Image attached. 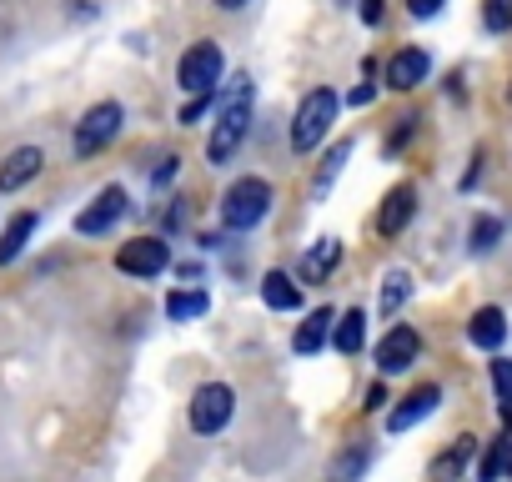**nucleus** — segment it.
I'll list each match as a JSON object with an SVG mask.
<instances>
[{
    "mask_svg": "<svg viewBox=\"0 0 512 482\" xmlns=\"http://www.w3.org/2000/svg\"><path fill=\"white\" fill-rule=\"evenodd\" d=\"M337 111H342V96H337L332 86L307 91L302 106H297V116H292V151H317V146L332 136Z\"/></svg>",
    "mask_w": 512,
    "mask_h": 482,
    "instance_id": "nucleus-1",
    "label": "nucleus"
},
{
    "mask_svg": "<svg viewBox=\"0 0 512 482\" xmlns=\"http://www.w3.org/2000/svg\"><path fill=\"white\" fill-rule=\"evenodd\" d=\"M251 86H246V76H241V86L226 96V111H221V121L211 126V141H206V161L211 166H231V156L241 151V141H246V131H251Z\"/></svg>",
    "mask_w": 512,
    "mask_h": 482,
    "instance_id": "nucleus-2",
    "label": "nucleus"
},
{
    "mask_svg": "<svg viewBox=\"0 0 512 482\" xmlns=\"http://www.w3.org/2000/svg\"><path fill=\"white\" fill-rule=\"evenodd\" d=\"M267 211H272V186H267L262 176H241V181H231L226 196H221V221H226L231 231H251Z\"/></svg>",
    "mask_w": 512,
    "mask_h": 482,
    "instance_id": "nucleus-3",
    "label": "nucleus"
},
{
    "mask_svg": "<svg viewBox=\"0 0 512 482\" xmlns=\"http://www.w3.org/2000/svg\"><path fill=\"white\" fill-rule=\"evenodd\" d=\"M121 126H126V111H121V101H96V106L81 116V126H76V136H71V151L86 161V156L106 151V146L121 136Z\"/></svg>",
    "mask_w": 512,
    "mask_h": 482,
    "instance_id": "nucleus-4",
    "label": "nucleus"
},
{
    "mask_svg": "<svg viewBox=\"0 0 512 482\" xmlns=\"http://www.w3.org/2000/svg\"><path fill=\"white\" fill-rule=\"evenodd\" d=\"M231 412H236V392H231L226 382H201V387L191 392V412H186V422H191V432L216 437V432L231 422Z\"/></svg>",
    "mask_w": 512,
    "mask_h": 482,
    "instance_id": "nucleus-5",
    "label": "nucleus"
},
{
    "mask_svg": "<svg viewBox=\"0 0 512 482\" xmlns=\"http://www.w3.org/2000/svg\"><path fill=\"white\" fill-rule=\"evenodd\" d=\"M176 81H181V91H191V96H216V86H221V46H216V41H196V46L181 56Z\"/></svg>",
    "mask_w": 512,
    "mask_h": 482,
    "instance_id": "nucleus-6",
    "label": "nucleus"
},
{
    "mask_svg": "<svg viewBox=\"0 0 512 482\" xmlns=\"http://www.w3.org/2000/svg\"><path fill=\"white\" fill-rule=\"evenodd\" d=\"M116 267L126 272V277H161L166 267H171V247H166V236H131L126 247L116 252Z\"/></svg>",
    "mask_w": 512,
    "mask_h": 482,
    "instance_id": "nucleus-7",
    "label": "nucleus"
},
{
    "mask_svg": "<svg viewBox=\"0 0 512 482\" xmlns=\"http://www.w3.org/2000/svg\"><path fill=\"white\" fill-rule=\"evenodd\" d=\"M417 352H422V337H417V327H407V322H397L382 342H377V372L382 377H397V372H407L412 362H417Z\"/></svg>",
    "mask_w": 512,
    "mask_h": 482,
    "instance_id": "nucleus-8",
    "label": "nucleus"
},
{
    "mask_svg": "<svg viewBox=\"0 0 512 482\" xmlns=\"http://www.w3.org/2000/svg\"><path fill=\"white\" fill-rule=\"evenodd\" d=\"M126 201H131V196H126L121 186H106V191H101V196H96V201H91V206L76 216V231H81V236H106V231H111V226H116V221L131 211Z\"/></svg>",
    "mask_w": 512,
    "mask_h": 482,
    "instance_id": "nucleus-9",
    "label": "nucleus"
},
{
    "mask_svg": "<svg viewBox=\"0 0 512 482\" xmlns=\"http://www.w3.org/2000/svg\"><path fill=\"white\" fill-rule=\"evenodd\" d=\"M412 216H417V186H392L377 206V236H387V241L402 236L412 226Z\"/></svg>",
    "mask_w": 512,
    "mask_h": 482,
    "instance_id": "nucleus-10",
    "label": "nucleus"
},
{
    "mask_svg": "<svg viewBox=\"0 0 512 482\" xmlns=\"http://www.w3.org/2000/svg\"><path fill=\"white\" fill-rule=\"evenodd\" d=\"M437 402H442V387H437V382L412 387V392L387 412V432H407V427H417L422 417H432V412H437Z\"/></svg>",
    "mask_w": 512,
    "mask_h": 482,
    "instance_id": "nucleus-11",
    "label": "nucleus"
},
{
    "mask_svg": "<svg viewBox=\"0 0 512 482\" xmlns=\"http://www.w3.org/2000/svg\"><path fill=\"white\" fill-rule=\"evenodd\" d=\"M427 76H432V56H427L422 46H407V51H397V56L387 61V86H392V91H417Z\"/></svg>",
    "mask_w": 512,
    "mask_h": 482,
    "instance_id": "nucleus-12",
    "label": "nucleus"
},
{
    "mask_svg": "<svg viewBox=\"0 0 512 482\" xmlns=\"http://www.w3.org/2000/svg\"><path fill=\"white\" fill-rule=\"evenodd\" d=\"M46 166V151L41 146H16L6 161H0V191H21L26 181H36Z\"/></svg>",
    "mask_w": 512,
    "mask_h": 482,
    "instance_id": "nucleus-13",
    "label": "nucleus"
},
{
    "mask_svg": "<svg viewBox=\"0 0 512 482\" xmlns=\"http://www.w3.org/2000/svg\"><path fill=\"white\" fill-rule=\"evenodd\" d=\"M467 342L482 347V352H497L507 342V312L502 307H477L472 322H467Z\"/></svg>",
    "mask_w": 512,
    "mask_h": 482,
    "instance_id": "nucleus-14",
    "label": "nucleus"
},
{
    "mask_svg": "<svg viewBox=\"0 0 512 482\" xmlns=\"http://www.w3.org/2000/svg\"><path fill=\"white\" fill-rule=\"evenodd\" d=\"M332 327H337V312H332V307L307 312V322H302L297 337H292V352H297V357H317V352L332 342Z\"/></svg>",
    "mask_w": 512,
    "mask_h": 482,
    "instance_id": "nucleus-15",
    "label": "nucleus"
},
{
    "mask_svg": "<svg viewBox=\"0 0 512 482\" xmlns=\"http://www.w3.org/2000/svg\"><path fill=\"white\" fill-rule=\"evenodd\" d=\"M477 457V437H457L447 452H437L432 457V467H427V482H457L462 477V467Z\"/></svg>",
    "mask_w": 512,
    "mask_h": 482,
    "instance_id": "nucleus-16",
    "label": "nucleus"
},
{
    "mask_svg": "<svg viewBox=\"0 0 512 482\" xmlns=\"http://www.w3.org/2000/svg\"><path fill=\"white\" fill-rule=\"evenodd\" d=\"M36 211H16L11 221H6V231H0V267H11L21 252H26V241L36 236Z\"/></svg>",
    "mask_w": 512,
    "mask_h": 482,
    "instance_id": "nucleus-17",
    "label": "nucleus"
},
{
    "mask_svg": "<svg viewBox=\"0 0 512 482\" xmlns=\"http://www.w3.org/2000/svg\"><path fill=\"white\" fill-rule=\"evenodd\" d=\"M337 262H342V241L337 236H322L317 247L302 257V282H327L337 272Z\"/></svg>",
    "mask_w": 512,
    "mask_h": 482,
    "instance_id": "nucleus-18",
    "label": "nucleus"
},
{
    "mask_svg": "<svg viewBox=\"0 0 512 482\" xmlns=\"http://www.w3.org/2000/svg\"><path fill=\"white\" fill-rule=\"evenodd\" d=\"M262 302H267L272 312H297V307H302V282L287 277V272H267V277H262Z\"/></svg>",
    "mask_w": 512,
    "mask_h": 482,
    "instance_id": "nucleus-19",
    "label": "nucleus"
},
{
    "mask_svg": "<svg viewBox=\"0 0 512 482\" xmlns=\"http://www.w3.org/2000/svg\"><path fill=\"white\" fill-rule=\"evenodd\" d=\"M332 347H337L342 357H357V352L367 347V317H362V307H352V312L337 317V327H332Z\"/></svg>",
    "mask_w": 512,
    "mask_h": 482,
    "instance_id": "nucleus-20",
    "label": "nucleus"
},
{
    "mask_svg": "<svg viewBox=\"0 0 512 482\" xmlns=\"http://www.w3.org/2000/svg\"><path fill=\"white\" fill-rule=\"evenodd\" d=\"M206 307H211V297L196 287V292H166V317L171 322H196V317H206Z\"/></svg>",
    "mask_w": 512,
    "mask_h": 482,
    "instance_id": "nucleus-21",
    "label": "nucleus"
},
{
    "mask_svg": "<svg viewBox=\"0 0 512 482\" xmlns=\"http://www.w3.org/2000/svg\"><path fill=\"white\" fill-rule=\"evenodd\" d=\"M507 462H512V437L487 442V452H482V462H477V482H502V477H507Z\"/></svg>",
    "mask_w": 512,
    "mask_h": 482,
    "instance_id": "nucleus-22",
    "label": "nucleus"
},
{
    "mask_svg": "<svg viewBox=\"0 0 512 482\" xmlns=\"http://www.w3.org/2000/svg\"><path fill=\"white\" fill-rule=\"evenodd\" d=\"M492 392H497V412L512 422V362L507 357L492 362Z\"/></svg>",
    "mask_w": 512,
    "mask_h": 482,
    "instance_id": "nucleus-23",
    "label": "nucleus"
},
{
    "mask_svg": "<svg viewBox=\"0 0 512 482\" xmlns=\"http://www.w3.org/2000/svg\"><path fill=\"white\" fill-rule=\"evenodd\" d=\"M497 241H502V221H497V216H477V221H472V252L487 257Z\"/></svg>",
    "mask_w": 512,
    "mask_h": 482,
    "instance_id": "nucleus-24",
    "label": "nucleus"
},
{
    "mask_svg": "<svg viewBox=\"0 0 512 482\" xmlns=\"http://www.w3.org/2000/svg\"><path fill=\"white\" fill-rule=\"evenodd\" d=\"M407 297H412V277L407 272H387L382 277V312H397Z\"/></svg>",
    "mask_w": 512,
    "mask_h": 482,
    "instance_id": "nucleus-25",
    "label": "nucleus"
},
{
    "mask_svg": "<svg viewBox=\"0 0 512 482\" xmlns=\"http://www.w3.org/2000/svg\"><path fill=\"white\" fill-rule=\"evenodd\" d=\"M482 26H487L492 36L512 31V0H482Z\"/></svg>",
    "mask_w": 512,
    "mask_h": 482,
    "instance_id": "nucleus-26",
    "label": "nucleus"
},
{
    "mask_svg": "<svg viewBox=\"0 0 512 482\" xmlns=\"http://www.w3.org/2000/svg\"><path fill=\"white\" fill-rule=\"evenodd\" d=\"M347 156H352V141H337V146L327 151V166H322V176H317V191H327V186L337 181V171L347 166Z\"/></svg>",
    "mask_w": 512,
    "mask_h": 482,
    "instance_id": "nucleus-27",
    "label": "nucleus"
},
{
    "mask_svg": "<svg viewBox=\"0 0 512 482\" xmlns=\"http://www.w3.org/2000/svg\"><path fill=\"white\" fill-rule=\"evenodd\" d=\"M412 131H417V116H402V126H392V136H387V146H382V151H387V156H397V151L412 141Z\"/></svg>",
    "mask_w": 512,
    "mask_h": 482,
    "instance_id": "nucleus-28",
    "label": "nucleus"
},
{
    "mask_svg": "<svg viewBox=\"0 0 512 482\" xmlns=\"http://www.w3.org/2000/svg\"><path fill=\"white\" fill-rule=\"evenodd\" d=\"M362 467H367V447H352V452H347V457L337 462V482H352V477H357Z\"/></svg>",
    "mask_w": 512,
    "mask_h": 482,
    "instance_id": "nucleus-29",
    "label": "nucleus"
},
{
    "mask_svg": "<svg viewBox=\"0 0 512 482\" xmlns=\"http://www.w3.org/2000/svg\"><path fill=\"white\" fill-rule=\"evenodd\" d=\"M211 101H216V96H196V101L181 111V126H201V116L211 111Z\"/></svg>",
    "mask_w": 512,
    "mask_h": 482,
    "instance_id": "nucleus-30",
    "label": "nucleus"
},
{
    "mask_svg": "<svg viewBox=\"0 0 512 482\" xmlns=\"http://www.w3.org/2000/svg\"><path fill=\"white\" fill-rule=\"evenodd\" d=\"M442 6H447V0H407V11H412L417 21H432V16H442Z\"/></svg>",
    "mask_w": 512,
    "mask_h": 482,
    "instance_id": "nucleus-31",
    "label": "nucleus"
},
{
    "mask_svg": "<svg viewBox=\"0 0 512 482\" xmlns=\"http://www.w3.org/2000/svg\"><path fill=\"white\" fill-rule=\"evenodd\" d=\"M347 101H352V106H357V111H362V106H372V101H377V86H372V81H357V86H352V96H347Z\"/></svg>",
    "mask_w": 512,
    "mask_h": 482,
    "instance_id": "nucleus-32",
    "label": "nucleus"
},
{
    "mask_svg": "<svg viewBox=\"0 0 512 482\" xmlns=\"http://www.w3.org/2000/svg\"><path fill=\"white\" fill-rule=\"evenodd\" d=\"M387 402H392V397H387V387H382V382H372V387H367V402H362V407H367V412H382Z\"/></svg>",
    "mask_w": 512,
    "mask_h": 482,
    "instance_id": "nucleus-33",
    "label": "nucleus"
},
{
    "mask_svg": "<svg viewBox=\"0 0 512 482\" xmlns=\"http://www.w3.org/2000/svg\"><path fill=\"white\" fill-rule=\"evenodd\" d=\"M382 16H387L382 0H362V21H367V26H382Z\"/></svg>",
    "mask_w": 512,
    "mask_h": 482,
    "instance_id": "nucleus-34",
    "label": "nucleus"
},
{
    "mask_svg": "<svg viewBox=\"0 0 512 482\" xmlns=\"http://www.w3.org/2000/svg\"><path fill=\"white\" fill-rule=\"evenodd\" d=\"M171 176H176V156H166V161H161V166L151 171V181H156V186H166Z\"/></svg>",
    "mask_w": 512,
    "mask_h": 482,
    "instance_id": "nucleus-35",
    "label": "nucleus"
},
{
    "mask_svg": "<svg viewBox=\"0 0 512 482\" xmlns=\"http://www.w3.org/2000/svg\"><path fill=\"white\" fill-rule=\"evenodd\" d=\"M216 6H221V11H241V6H246V0H216Z\"/></svg>",
    "mask_w": 512,
    "mask_h": 482,
    "instance_id": "nucleus-36",
    "label": "nucleus"
},
{
    "mask_svg": "<svg viewBox=\"0 0 512 482\" xmlns=\"http://www.w3.org/2000/svg\"><path fill=\"white\" fill-rule=\"evenodd\" d=\"M507 437H512V432H507ZM507 472H512V462H507Z\"/></svg>",
    "mask_w": 512,
    "mask_h": 482,
    "instance_id": "nucleus-37",
    "label": "nucleus"
},
{
    "mask_svg": "<svg viewBox=\"0 0 512 482\" xmlns=\"http://www.w3.org/2000/svg\"><path fill=\"white\" fill-rule=\"evenodd\" d=\"M507 101H512V96H507Z\"/></svg>",
    "mask_w": 512,
    "mask_h": 482,
    "instance_id": "nucleus-38",
    "label": "nucleus"
}]
</instances>
